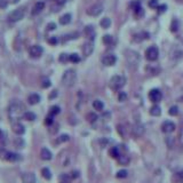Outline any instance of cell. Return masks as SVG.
I'll return each instance as SVG.
<instances>
[{"label": "cell", "instance_id": "18", "mask_svg": "<svg viewBox=\"0 0 183 183\" xmlns=\"http://www.w3.org/2000/svg\"><path fill=\"white\" fill-rule=\"evenodd\" d=\"M133 6H134V13H135V15L137 16V17H141V16L144 15V11L142 9L140 1H135V2L133 4Z\"/></svg>", "mask_w": 183, "mask_h": 183}, {"label": "cell", "instance_id": "3", "mask_svg": "<svg viewBox=\"0 0 183 183\" xmlns=\"http://www.w3.org/2000/svg\"><path fill=\"white\" fill-rule=\"evenodd\" d=\"M126 84V79L123 76H113L110 80V87L113 90H119Z\"/></svg>", "mask_w": 183, "mask_h": 183}, {"label": "cell", "instance_id": "33", "mask_svg": "<svg viewBox=\"0 0 183 183\" xmlns=\"http://www.w3.org/2000/svg\"><path fill=\"white\" fill-rule=\"evenodd\" d=\"M69 61L73 63H78L80 61V57H79L78 54H71V55H69Z\"/></svg>", "mask_w": 183, "mask_h": 183}, {"label": "cell", "instance_id": "15", "mask_svg": "<svg viewBox=\"0 0 183 183\" xmlns=\"http://www.w3.org/2000/svg\"><path fill=\"white\" fill-rule=\"evenodd\" d=\"M143 133H144V127H143V125H141V124H136V125H134V127H133V134H134L136 137L142 136L143 135Z\"/></svg>", "mask_w": 183, "mask_h": 183}, {"label": "cell", "instance_id": "20", "mask_svg": "<svg viewBox=\"0 0 183 183\" xmlns=\"http://www.w3.org/2000/svg\"><path fill=\"white\" fill-rule=\"evenodd\" d=\"M85 34L88 37V38H90L92 40L94 39V37H95V30H94V28L92 25H88V26H86L85 28Z\"/></svg>", "mask_w": 183, "mask_h": 183}, {"label": "cell", "instance_id": "53", "mask_svg": "<svg viewBox=\"0 0 183 183\" xmlns=\"http://www.w3.org/2000/svg\"><path fill=\"white\" fill-rule=\"evenodd\" d=\"M11 2H13V4H16V2H17V1H18V0H11Z\"/></svg>", "mask_w": 183, "mask_h": 183}, {"label": "cell", "instance_id": "30", "mask_svg": "<svg viewBox=\"0 0 183 183\" xmlns=\"http://www.w3.org/2000/svg\"><path fill=\"white\" fill-rule=\"evenodd\" d=\"M70 140V136L68 134H62L61 136H58L57 143H63V142H68Z\"/></svg>", "mask_w": 183, "mask_h": 183}, {"label": "cell", "instance_id": "41", "mask_svg": "<svg viewBox=\"0 0 183 183\" xmlns=\"http://www.w3.org/2000/svg\"><path fill=\"white\" fill-rule=\"evenodd\" d=\"M53 117H54V116L49 115L47 118H46V121H45V123H46V125H47V126L53 125V123H54V119H53Z\"/></svg>", "mask_w": 183, "mask_h": 183}, {"label": "cell", "instance_id": "48", "mask_svg": "<svg viewBox=\"0 0 183 183\" xmlns=\"http://www.w3.org/2000/svg\"><path fill=\"white\" fill-rule=\"evenodd\" d=\"M48 41H49V44H53V45H55V44L57 42V39H56L55 37H53V38H51V39H49Z\"/></svg>", "mask_w": 183, "mask_h": 183}, {"label": "cell", "instance_id": "34", "mask_svg": "<svg viewBox=\"0 0 183 183\" xmlns=\"http://www.w3.org/2000/svg\"><path fill=\"white\" fill-rule=\"evenodd\" d=\"M168 113L171 116H176L178 113V108L176 105H173V106H171L169 110H168Z\"/></svg>", "mask_w": 183, "mask_h": 183}, {"label": "cell", "instance_id": "32", "mask_svg": "<svg viewBox=\"0 0 183 183\" xmlns=\"http://www.w3.org/2000/svg\"><path fill=\"white\" fill-rule=\"evenodd\" d=\"M71 178H71L70 175H68V174H62V175L60 176V180H61L63 183H70Z\"/></svg>", "mask_w": 183, "mask_h": 183}, {"label": "cell", "instance_id": "36", "mask_svg": "<svg viewBox=\"0 0 183 183\" xmlns=\"http://www.w3.org/2000/svg\"><path fill=\"white\" fill-rule=\"evenodd\" d=\"M51 86V80L48 78H44L41 80V87L42 88H48Z\"/></svg>", "mask_w": 183, "mask_h": 183}, {"label": "cell", "instance_id": "38", "mask_svg": "<svg viewBox=\"0 0 183 183\" xmlns=\"http://www.w3.org/2000/svg\"><path fill=\"white\" fill-rule=\"evenodd\" d=\"M178 29V22L176 21V20H174L172 23V25H171V30H172L173 32H176Z\"/></svg>", "mask_w": 183, "mask_h": 183}, {"label": "cell", "instance_id": "7", "mask_svg": "<svg viewBox=\"0 0 183 183\" xmlns=\"http://www.w3.org/2000/svg\"><path fill=\"white\" fill-rule=\"evenodd\" d=\"M102 11H103V5L97 2V4L92 6V7H89L88 9H87V14L90 16H97L100 15Z\"/></svg>", "mask_w": 183, "mask_h": 183}, {"label": "cell", "instance_id": "13", "mask_svg": "<svg viewBox=\"0 0 183 183\" xmlns=\"http://www.w3.org/2000/svg\"><path fill=\"white\" fill-rule=\"evenodd\" d=\"M23 183H36V175L33 173H24L22 175Z\"/></svg>", "mask_w": 183, "mask_h": 183}, {"label": "cell", "instance_id": "49", "mask_svg": "<svg viewBox=\"0 0 183 183\" xmlns=\"http://www.w3.org/2000/svg\"><path fill=\"white\" fill-rule=\"evenodd\" d=\"M78 176H79V173L78 172H76V171H74V172H72V175H71V178H78Z\"/></svg>", "mask_w": 183, "mask_h": 183}, {"label": "cell", "instance_id": "2", "mask_svg": "<svg viewBox=\"0 0 183 183\" xmlns=\"http://www.w3.org/2000/svg\"><path fill=\"white\" fill-rule=\"evenodd\" d=\"M8 112H9V117H11V119H18V118L23 117V115H24V112H23V106H22V104L21 103H18V102L13 103V104L9 106Z\"/></svg>", "mask_w": 183, "mask_h": 183}, {"label": "cell", "instance_id": "5", "mask_svg": "<svg viewBox=\"0 0 183 183\" xmlns=\"http://www.w3.org/2000/svg\"><path fill=\"white\" fill-rule=\"evenodd\" d=\"M126 57H127V61L128 63L133 65V67H136L137 64H139V61H140V56H139V54L134 51H127V55H126Z\"/></svg>", "mask_w": 183, "mask_h": 183}, {"label": "cell", "instance_id": "16", "mask_svg": "<svg viewBox=\"0 0 183 183\" xmlns=\"http://www.w3.org/2000/svg\"><path fill=\"white\" fill-rule=\"evenodd\" d=\"M44 8H45V2H42V1L37 2L32 8V15H38L39 13H41Z\"/></svg>", "mask_w": 183, "mask_h": 183}, {"label": "cell", "instance_id": "35", "mask_svg": "<svg viewBox=\"0 0 183 183\" xmlns=\"http://www.w3.org/2000/svg\"><path fill=\"white\" fill-rule=\"evenodd\" d=\"M60 111H61L60 106H57V105H54V106H52V108H51V113H49V115L56 116V115H58V113H60Z\"/></svg>", "mask_w": 183, "mask_h": 183}, {"label": "cell", "instance_id": "52", "mask_svg": "<svg viewBox=\"0 0 183 183\" xmlns=\"http://www.w3.org/2000/svg\"><path fill=\"white\" fill-rule=\"evenodd\" d=\"M54 96H56V90H55V92H54V93H53V94H51V96H49V97H51V99H52V97H54Z\"/></svg>", "mask_w": 183, "mask_h": 183}, {"label": "cell", "instance_id": "40", "mask_svg": "<svg viewBox=\"0 0 183 183\" xmlns=\"http://www.w3.org/2000/svg\"><path fill=\"white\" fill-rule=\"evenodd\" d=\"M58 60H60V62L65 63L67 61H69V55H68V54H61Z\"/></svg>", "mask_w": 183, "mask_h": 183}, {"label": "cell", "instance_id": "12", "mask_svg": "<svg viewBox=\"0 0 183 183\" xmlns=\"http://www.w3.org/2000/svg\"><path fill=\"white\" fill-rule=\"evenodd\" d=\"M2 155H4V158H5L6 160H8V162H17V160L21 159L20 155H17L15 152L6 151V152H4Z\"/></svg>", "mask_w": 183, "mask_h": 183}, {"label": "cell", "instance_id": "23", "mask_svg": "<svg viewBox=\"0 0 183 183\" xmlns=\"http://www.w3.org/2000/svg\"><path fill=\"white\" fill-rule=\"evenodd\" d=\"M117 159H118V162H119L120 165H128V164H129V157H128V156H125V155H120Z\"/></svg>", "mask_w": 183, "mask_h": 183}, {"label": "cell", "instance_id": "37", "mask_svg": "<svg viewBox=\"0 0 183 183\" xmlns=\"http://www.w3.org/2000/svg\"><path fill=\"white\" fill-rule=\"evenodd\" d=\"M103 42H104V44H106V45L112 44V37L109 36V34H105V36H103Z\"/></svg>", "mask_w": 183, "mask_h": 183}, {"label": "cell", "instance_id": "43", "mask_svg": "<svg viewBox=\"0 0 183 183\" xmlns=\"http://www.w3.org/2000/svg\"><path fill=\"white\" fill-rule=\"evenodd\" d=\"M149 6L150 7H152V8H158V1L157 0H150L149 1Z\"/></svg>", "mask_w": 183, "mask_h": 183}, {"label": "cell", "instance_id": "10", "mask_svg": "<svg viewBox=\"0 0 183 183\" xmlns=\"http://www.w3.org/2000/svg\"><path fill=\"white\" fill-rule=\"evenodd\" d=\"M117 61V57H116L113 54H106L104 55L103 57H102V63L104 64V65H108V67H111V65H113Z\"/></svg>", "mask_w": 183, "mask_h": 183}, {"label": "cell", "instance_id": "51", "mask_svg": "<svg viewBox=\"0 0 183 183\" xmlns=\"http://www.w3.org/2000/svg\"><path fill=\"white\" fill-rule=\"evenodd\" d=\"M4 140V132L0 129V141H2Z\"/></svg>", "mask_w": 183, "mask_h": 183}, {"label": "cell", "instance_id": "47", "mask_svg": "<svg viewBox=\"0 0 183 183\" xmlns=\"http://www.w3.org/2000/svg\"><path fill=\"white\" fill-rule=\"evenodd\" d=\"M47 28H48V30L51 31V30H54V29L56 28V25H55L54 23H49V24H48V25H47Z\"/></svg>", "mask_w": 183, "mask_h": 183}, {"label": "cell", "instance_id": "8", "mask_svg": "<svg viewBox=\"0 0 183 183\" xmlns=\"http://www.w3.org/2000/svg\"><path fill=\"white\" fill-rule=\"evenodd\" d=\"M29 54H30V56L33 58L40 57L42 54V47L39 46V45H33V46H31L30 49H29Z\"/></svg>", "mask_w": 183, "mask_h": 183}, {"label": "cell", "instance_id": "26", "mask_svg": "<svg viewBox=\"0 0 183 183\" xmlns=\"http://www.w3.org/2000/svg\"><path fill=\"white\" fill-rule=\"evenodd\" d=\"M23 118L24 119H26V120L29 121H32L34 120L37 118V116L33 113V112H30V111H26V112H24V115H23Z\"/></svg>", "mask_w": 183, "mask_h": 183}, {"label": "cell", "instance_id": "44", "mask_svg": "<svg viewBox=\"0 0 183 183\" xmlns=\"http://www.w3.org/2000/svg\"><path fill=\"white\" fill-rule=\"evenodd\" d=\"M175 178L178 180V182H183V172L176 173V175H175Z\"/></svg>", "mask_w": 183, "mask_h": 183}, {"label": "cell", "instance_id": "39", "mask_svg": "<svg viewBox=\"0 0 183 183\" xmlns=\"http://www.w3.org/2000/svg\"><path fill=\"white\" fill-rule=\"evenodd\" d=\"M118 100H119L120 102H124V101H126V100H127V94H126L125 92H120V93H119V95H118Z\"/></svg>", "mask_w": 183, "mask_h": 183}, {"label": "cell", "instance_id": "19", "mask_svg": "<svg viewBox=\"0 0 183 183\" xmlns=\"http://www.w3.org/2000/svg\"><path fill=\"white\" fill-rule=\"evenodd\" d=\"M40 157H41V159H44V160H51L53 155L47 148H42L41 151H40Z\"/></svg>", "mask_w": 183, "mask_h": 183}, {"label": "cell", "instance_id": "50", "mask_svg": "<svg viewBox=\"0 0 183 183\" xmlns=\"http://www.w3.org/2000/svg\"><path fill=\"white\" fill-rule=\"evenodd\" d=\"M65 1H67V0H55V2H57L58 5H63Z\"/></svg>", "mask_w": 183, "mask_h": 183}, {"label": "cell", "instance_id": "11", "mask_svg": "<svg viewBox=\"0 0 183 183\" xmlns=\"http://www.w3.org/2000/svg\"><path fill=\"white\" fill-rule=\"evenodd\" d=\"M162 131L164 133H172V132L175 131V124L173 121H169V120H166L162 123Z\"/></svg>", "mask_w": 183, "mask_h": 183}, {"label": "cell", "instance_id": "25", "mask_svg": "<svg viewBox=\"0 0 183 183\" xmlns=\"http://www.w3.org/2000/svg\"><path fill=\"white\" fill-rule=\"evenodd\" d=\"M93 106H94V109L97 110V111H102V110L104 109V104H103V102H102V101H100V100H95L94 102H93Z\"/></svg>", "mask_w": 183, "mask_h": 183}, {"label": "cell", "instance_id": "27", "mask_svg": "<svg viewBox=\"0 0 183 183\" xmlns=\"http://www.w3.org/2000/svg\"><path fill=\"white\" fill-rule=\"evenodd\" d=\"M41 174H42V176L46 178V180H51V178H52V173H51V171H49V168L44 167L41 169Z\"/></svg>", "mask_w": 183, "mask_h": 183}, {"label": "cell", "instance_id": "6", "mask_svg": "<svg viewBox=\"0 0 183 183\" xmlns=\"http://www.w3.org/2000/svg\"><path fill=\"white\" fill-rule=\"evenodd\" d=\"M158 55H159V51L156 46H151L146 49L145 52V57L149 60V61H156L158 58Z\"/></svg>", "mask_w": 183, "mask_h": 183}, {"label": "cell", "instance_id": "31", "mask_svg": "<svg viewBox=\"0 0 183 183\" xmlns=\"http://www.w3.org/2000/svg\"><path fill=\"white\" fill-rule=\"evenodd\" d=\"M127 175H128V172H127L126 169H121V171H119V172L116 174V176L118 178H127Z\"/></svg>", "mask_w": 183, "mask_h": 183}, {"label": "cell", "instance_id": "17", "mask_svg": "<svg viewBox=\"0 0 183 183\" xmlns=\"http://www.w3.org/2000/svg\"><path fill=\"white\" fill-rule=\"evenodd\" d=\"M94 46H93V42H86L83 47V53H84L85 56H89L92 53H93Z\"/></svg>", "mask_w": 183, "mask_h": 183}, {"label": "cell", "instance_id": "9", "mask_svg": "<svg viewBox=\"0 0 183 183\" xmlns=\"http://www.w3.org/2000/svg\"><path fill=\"white\" fill-rule=\"evenodd\" d=\"M162 97V92L157 88L151 89V90H150V93H149V99L151 100L153 103H158V102H160Z\"/></svg>", "mask_w": 183, "mask_h": 183}, {"label": "cell", "instance_id": "21", "mask_svg": "<svg viewBox=\"0 0 183 183\" xmlns=\"http://www.w3.org/2000/svg\"><path fill=\"white\" fill-rule=\"evenodd\" d=\"M28 101H29V103H30L31 105L38 104V103L40 102V96H39L38 94H31L30 96H29Z\"/></svg>", "mask_w": 183, "mask_h": 183}, {"label": "cell", "instance_id": "46", "mask_svg": "<svg viewBox=\"0 0 183 183\" xmlns=\"http://www.w3.org/2000/svg\"><path fill=\"white\" fill-rule=\"evenodd\" d=\"M165 9H166V6H165V5L158 6V11H159V13H164V11H165Z\"/></svg>", "mask_w": 183, "mask_h": 183}, {"label": "cell", "instance_id": "29", "mask_svg": "<svg viewBox=\"0 0 183 183\" xmlns=\"http://www.w3.org/2000/svg\"><path fill=\"white\" fill-rule=\"evenodd\" d=\"M111 25V20L108 18V17H104V18H102V21H101V26L103 28V29H108L110 28Z\"/></svg>", "mask_w": 183, "mask_h": 183}, {"label": "cell", "instance_id": "22", "mask_svg": "<svg viewBox=\"0 0 183 183\" xmlns=\"http://www.w3.org/2000/svg\"><path fill=\"white\" fill-rule=\"evenodd\" d=\"M150 115L155 116V117H158V116L162 115V109L159 105H153L151 109H150Z\"/></svg>", "mask_w": 183, "mask_h": 183}, {"label": "cell", "instance_id": "14", "mask_svg": "<svg viewBox=\"0 0 183 183\" xmlns=\"http://www.w3.org/2000/svg\"><path fill=\"white\" fill-rule=\"evenodd\" d=\"M13 131L17 135H22L25 133V128L21 123H15V124H13Z\"/></svg>", "mask_w": 183, "mask_h": 183}, {"label": "cell", "instance_id": "42", "mask_svg": "<svg viewBox=\"0 0 183 183\" xmlns=\"http://www.w3.org/2000/svg\"><path fill=\"white\" fill-rule=\"evenodd\" d=\"M87 118H88V120L90 121V123H94V121L97 119V116L95 115V113H88Z\"/></svg>", "mask_w": 183, "mask_h": 183}, {"label": "cell", "instance_id": "45", "mask_svg": "<svg viewBox=\"0 0 183 183\" xmlns=\"http://www.w3.org/2000/svg\"><path fill=\"white\" fill-rule=\"evenodd\" d=\"M9 0H0V8H6L8 6Z\"/></svg>", "mask_w": 183, "mask_h": 183}, {"label": "cell", "instance_id": "1", "mask_svg": "<svg viewBox=\"0 0 183 183\" xmlns=\"http://www.w3.org/2000/svg\"><path fill=\"white\" fill-rule=\"evenodd\" d=\"M76 79H77V74H76V71L70 69V70H67L62 77V84L65 86V87H72L74 83H76Z\"/></svg>", "mask_w": 183, "mask_h": 183}, {"label": "cell", "instance_id": "28", "mask_svg": "<svg viewBox=\"0 0 183 183\" xmlns=\"http://www.w3.org/2000/svg\"><path fill=\"white\" fill-rule=\"evenodd\" d=\"M110 156L112 158H118L120 156V153H119V149L117 148V146H113V148H111L110 149Z\"/></svg>", "mask_w": 183, "mask_h": 183}, {"label": "cell", "instance_id": "4", "mask_svg": "<svg viewBox=\"0 0 183 183\" xmlns=\"http://www.w3.org/2000/svg\"><path fill=\"white\" fill-rule=\"evenodd\" d=\"M24 14H25V11L23 8H18V9H15L14 11H11V14L8 15V20L11 22H18L24 17Z\"/></svg>", "mask_w": 183, "mask_h": 183}, {"label": "cell", "instance_id": "24", "mask_svg": "<svg viewBox=\"0 0 183 183\" xmlns=\"http://www.w3.org/2000/svg\"><path fill=\"white\" fill-rule=\"evenodd\" d=\"M71 22V15L70 14H65V15H63L61 18H60V23L62 24V25H67Z\"/></svg>", "mask_w": 183, "mask_h": 183}]
</instances>
